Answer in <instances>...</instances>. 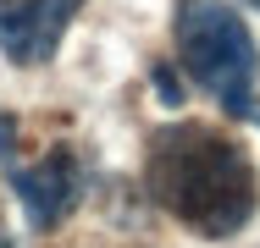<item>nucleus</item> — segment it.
Returning a JSON list of instances; mask_svg holds the SVG:
<instances>
[{
  "label": "nucleus",
  "instance_id": "obj_2",
  "mask_svg": "<svg viewBox=\"0 0 260 248\" xmlns=\"http://www.w3.org/2000/svg\"><path fill=\"white\" fill-rule=\"evenodd\" d=\"M177 55L194 72V83L221 110L244 116L255 105V77H260V50L249 22L227 0H183L177 6Z\"/></svg>",
  "mask_w": 260,
  "mask_h": 248
},
{
  "label": "nucleus",
  "instance_id": "obj_1",
  "mask_svg": "<svg viewBox=\"0 0 260 248\" xmlns=\"http://www.w3.org/2000/svg\"><path fill=\"white\" fill-rule=\"evenodd\" d=\"M144 182L166 215L194 226L200 237H233L249 226L260 204V182L244 144L221 138L205 121H172L150 138Z\"/></svg>",
  "mask_w": 260,
  "mask_h": 248
},
{
  "label": "nucleus",
  "instance_id": "obj_7",
  "mask_svg": "<svg viewBox=\"0 0 260 248\" xmlns=\"http://www.w3.org/2000/svg\"><path fill=\"white\" fill-rule=\"evenodd\" d=\"M249 6H260V0H249Z\"/></svg>",
  "mask_w": 260,
  "mask_h": 248
},
{
  "label": "nucleus",
  "instance_id": "obj_5",
  "mask_svg": "<svg viewBox=\"0 0 260 248\" xmlns=\"http://www.w3.org/2000/svg\"><path fill=\"white\" fill-rule=\"evenodd\" d=\"M155 89H160V99H166V105H183V83L172 77V66H155Z\"/></svg>",
  "mask_w": 260,
  "mask_h": 248
},
{
  "label": "nucleus",
  "instance_id": "obj_6",
  "mask_svg": "<svg viewBox=\"0 0 260 248\" xmlns=\"http://www.w3.org/2000/svg\"><path fill=\"white\" fill-rule=\"evenodd\" d=\"M0 248H11V243H6V232H0Z\"/></svg>",
  "mask_w": 260,
  "mask_h": 248
},
{
  "label": "nucleus",
  "instance_id": "obj_4",
  "mask_svg": "<svg viewBox=\"0 0 260 248\" xmlns=\"http://www.w3.org/2000/svg\"><path fill=\"white\" fill-rule=\"evenodd\" d=\"M83 0H0V50L17 66H45Z\"/></svg>",
  "mask_w": 260,
  "mask_h": 248
},
{
  "label": "nucleus",
  "instance_id": "obj_3",
  "mask_svg": "<svg viewBox=\"0 0 260 248\" xmlns=\"http://www.w3.org/2000/svg\"><path fill=\"white\" fill-rule=\"evenodd\" d=\"M83 188H89V177H83V160L72 149H50L39 166H11V193L22 198L28 226H39V232L61 226L78 210Z\"/></svg>",
  "mask_w": 260,
  "mask_h": 248
}]
</instances>
